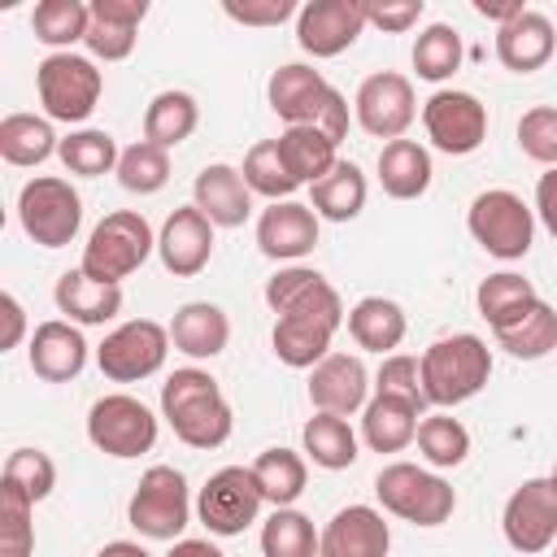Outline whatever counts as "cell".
<instances>
[{
	"label": "cell",
	"instance_id": "6da1fadb",
	"mask_svg": "<svg viewBox=\"0 0 557 557\" xmlns=\"http://www.w3.org/2000/svg\"><path fill=\"white\" fill-rule=\"evenodd\" d=\"M161 418L187 448H222L235 431V413L218 387V379L200 366H183L161 383Z\"/></svg>",
	"mask_w": 557,
	"mask_h": 557
},
{
	"label": "cell",
	"instance_id": "7a4b0ae2",
	"mask_svg": "<svg viewBox=\"0 0 557 557\" xmlns=\"http://www.w3.org/2000/svg\"><path fill=\"white\" fill-rule=\"evenodd\" d=\"M418 361H422V396L435 409L466 405L492 379V348H487V339H479L470 331L431 339Z\"/></svg>",
	"mask_w": 557,
	"mask_h": 557
},
{
	"label": "cell",
	"instance_id": "3957f363",
	"mask_svg": "<svg viewBox=\"0 0 557 557\" xmlns=\"http://www.w3.org/2000/svg\"><path fill=\"white\" fill-rule=\"evenodd\" d=\"M374 496H379L383 513L413 522V527H444L457 509L453 483L440 470L413 466V461H387L374 474Z\"/></svg>",
	"mask_w": 557,
	"mask_h": 557
},
{
	"label": "cell",
	"instance_id": "277c9868",
	"mask_svg": "<svg viewBox=\"0 0 557 557\" xmlns=\"http://www.w3.org/2000/svg\"><path fill=\"white\" fill-rule=\"evenodd\" d=\"M152 252H157V235H152L148 218L135 213V209H113L91 226L78 270L100 278V283L122 287V278H131Z\"/></svg>",
	"mask_w": 557,
	"mask_h": 557
},
{
	"label": "cell",
	"instance_id": "5b68a950",
	"mask_svg": "<svg viewBox=\"0 0 557 557\" xmlns=\"http://www.w3.org/2000/svg\"><path fill=\"white\" fill-rule=\"evenodd\" d=\"M35 91H39V104H44L48 122L78 126L96 113L100 91H104V74L83 52H48L35 65Z\"/></svg>",
	"mask_w": 557,
	"mask_h": 557
},
{
	"label": "cell",
	"instance_id": "8992f818",
	"mask_svg": "<svg viewBox=\"0 0 557 557\" xmlns=\"http://www.w3.org/2000/svg\"><path fill=\"white\" fill-rule=\"evenodd\" d=\"M466 226L474 244L496 261H522L535 244V209L509 187L479 191L466 209Z\"/></svg>",
	"mask_w": 557,
	"mask_h": 557
},
{
	"label": "cell",
	"instance_id": "52a82bcc",
	"mask_svg": "<svg viewBox=\"0 0 557 557\" xmlns=\"http://www.w3.org/2000/svg\"><path fill=\"white\" fill-rule=\"evenodd\" d=\"M17 226L39 248H65L83 226V196L70 187V178L35 174L17 191Z\"/></svg>",
	"mask_w": 557,
	"mask_h": 557
},
{
	"label": "cell",
	"instance_id": "ba28073f",
	"mask_svg": "<svg viewBox=\"0 0 557 557\" xmlns=\"http://www.w3.org/2000/svg\"><path fill=\"white\" fill-rule=\"evenodd\" d=\"M126 522L144 535V540H183L187 522H191V496H187V479L174 466H148L126 500Z\"/></svg>",
	"mask_w": 557,
	"mask_h": 557
},
{
	"label": "cell",
	"instance_id": "9c48e42d",
	"mask_svg": "<svg viewBox=\"0 0 557 557\" xmlns=\"http://www.w3.org/2000/svg\"><path fill=\"white\" fill-rule=\"evenodd\" d=\"M87 440L91 448L117 461L144 457L157 444V413L131 392H109L87 409Z\"/></svg>",
	"mask_w": 557,
	"mask_h": 557
},
{
	"label": "cell",
	"instance_id": "30bf717a",
	"mask_svg": "<svg viewBox=\"0 0 557 557\" xmlns=\"http://www.w3.org/2000/svg\"><path fill=\"white\" fill-rule=\"evenodd\" d=\"M261 505H265V496L257 487L252 466H222L205 479V487L196 496V518L205 522L209 535L231 540V535H244L257 522Z\"/></svg>",
	"mask_w": 557,
	"mask_h": 557
},
{
	"label": "cell",
	"instance_id": "8fae6325",
	"mask_svg": "<svg viewBox=\"0 0 557 557\" xmlns=\"http://www.w3.org/2000/svg\"><path fill=\"white\" fill-rule=\"evenodd\" d=\"M165 352H170V326L152 318H131L100 339L96 366L109 383H144L165 366Z\"/></svg>",
	"mask_w": 557,
	"mask_h": 557
},
{
	"label": "cell",
	"instance_id": "7c38bea8",
	"mask_svg": "<svg viewBox=\"0 0 557 557\" xmlns=\"http://www.w3.org/2000/svg\"><path fill=\"white\" fill-rule=\"evenodd\" d=\"M422 126H426V139L444 157H470L487 139V104L474 91L440 87L422 104Z\"/></svg>",
	"mask_w": 557,
	"mask_h": 557
},
{
	"label": "cell",
	"instance_id": "4fadbf2b",
	"mask_svg": "<svg viewBox=\"0 0 557 557\" xmlns=\"http://www.w3.org/2000/svg\"><path fill=\"white\" fill-rule=\"evenodd\" d=\"M500 531H505V544L522 557H535V553H548L557 544V487L544 479H522L505 509H500Z\"/></svg>",
	"mask_w": 557,
	"mask_h": 557
},
{
	"label": "cell",
	"instance_id": "5bb4252c",
	"mask_svg": "<svg viewBox=\"0 0 557 557\" xmlns=\"http://www.w3.org/2000/svg\"><path fill=\"white\" fill-rule=\"evenodd\" d=\"M352 117L366 135L374 139H405V131L413 126L418 117V96H413V83L396 70H379L370 78H361L357 96H352Z\"/></svg>",
	"mask_w": 557,
	"mask_h": 557
},
{
	"label": "cell",
	"instance_id": "9a60e30c",
	"mask_svg": "<svg viewBox=\"0 0 557 557\" xmlns=\"http://www.w3.org/2000/svg\"><path fill=\"white\" fill-rule=\"evenodd\" d=\"M265 305L278 313V318H318V322H331V326H344L348 322V309L339 300V292L326 283L322 270L313 265H283L265 278Z\"/></svg>",
	"mask_w": 557,
	"mask_h": 557
},
{
	"label": "cell",
	"instance_id": "2e32d148",
	"mask_svg": "<svg viewBox=\"0 0 557 557\" xmlns=\"http://www.w3.org/2000/svg\"><path fill=\"white\" fill-rule=\"evenodd\" d=\"M366 30V4L361 0H309L296 13V44L313 61H331L357 44Z\"/></svg>",
	"mask_w": 557,
	"mask_h": 557
},
{
	"label": "cell",
	"instance_id": "e0dca14e",
	"mask_svg": "<svg viewBox=\"0 0 557 557\" xmlns=\"http://www.w3.org/2000/svg\"><path fill=\"white\" fill-rule=\"evenodd\" d=\"M370 370L357 352H331L309 370V405L313 413H357L370 405Z\"/></svg>",
	"mask_w": 557,
	"mask_h": 557
},
{
	"label": "cell",
	"instance_id": "ac0fdd59",
	"mask_svg": "<svg viewBox=\"0 0 557 557\" xmlns=\"http://www.w3.org/2000/svg\"><path fill=\"white\" fill-rule=\"evenodd\" d=\"M213 231L218 226L196 205L174 209L161 222V231H157V257H161V265L174 278H196L209 265V257H213Z\"/></svg>",
	"mask_w": 557,
	"mask_h": 557
},
{
	"label": "cell",
	"instance_id": "d6986e66",
	"mask_svg": "<svg viewBox=\"0 0 557 557\" xmlns=\"http://www.w3.org/2000/svg\"><path fill=\"white\" fill-rule=\"evenodd\" d=\"M318 213L300 200H274L261 209L257 218V248L270 261H287L296 265L300 257H309L318 248Z\"/></svg>",
	"mask_w": 557,
	"mask_h": 557
},
{
	"label": "cell",
	"instance_id": "ffe728a7",
	"mask_svg": "<svg viewBox=\"0 0 557 557\" xmlns=\"http://www.w3.org/2000/svg\"><path fill=\"white\" fill-rule=\"evenodd\" d=\"M387 553H392V527L374 505H344L322 527L318 557H387Z\"/></svg>",
	"mask_w": 557,
	"mask_h": 557
},
{
	"label": "cell",
	"instance_id": "44dd1931",
	"mask_svg": "<svg viewBox=\"0 0 557 557\" xmlns=\"http://www.w3.org/2000/svg\"><path fill=\"white\" fill-rule=\"evenodd\" d=\"M326 96H331V83L322 78V70H313L305 61L278 65L265 83V100H270L274 117H283V126H313Z\"/></svg>",
	"mask_w": 557,
	"mask_h": 557
},
{
	"label": "cell",
	"instance_id": "7402d4cb",
	"mask_svg": "<svg viewBox=\"0 0 557 557\" xmlns=\"http://www.w3.org/2000/svg\"><path fill=\"white\" fill-rule=\"evenodd\" d=\"M26 361H30V374L35 379H44V383H70L87 366V339H83V331L74 322L48 318V322H39L30 331Z\"/></svg>",
	"mask_w": 557,
	"mask_h": 557
},
{
	"label": "cell",
	"instance_id": "603a6c76",
	"mask_svg": "<svg viewBox=\"0 0 557 557\" xmlns=\"http://www.w3.org/2000/svg\"><path fill=\"white\" fill-rule=\"evenodd\" d=\"M557 30L540 9H522L513 22L496 26V61L513 74H535L553 61Z\"/></svg>",
	"mask_w": 557,
	"mask_h": 557
},
{
	"label": "cell",
	"instance_id": "cb8c5ba5",
	"mask_svg": "<svg viewBox=\"0 0 557 557\" xmlns=\"http://www.w3.org/2000/svg\"><path fill=\"white\" fill-rule=\"evenodd\" d=\"M191 205H196L213 226H226V231H235V226H244V222L252 218V191H248L244 174H239L235 165H226V161H213V165H205V170L196 174V183H191Z\"/></svg>",
	"mask_w": 557,
	"mask_h": 557
},
{
	"label": "cell",
	"instance_id": "d4e9b609",
	"mask_svg": "<svg viewBox=\"0 0 557 557\" xmlns=\"http://www.w3.org/2000/svg\"><path fill=\"white\" fill-rule=\"evenodd\" d=\"M170 344L191 361H213L231 344V318L213 300H187L170 318Z\"/></svg>",
	"mask_w": 557,
	"mask_h": 557
},
{
	"label": "cell",
	"instance_id": "484cf974",
	"mask_svg": "<svg viewBox=\"0 0 557 557\" xmlns=\"http://www.w3.org/2000/svg\"><path fill=\"white\" fill-rule=\"evenodd\" d=\"M57 313H65V322L74 326H104L122 313V287L117 283H100L83 270H65L52 287Z\"/></svg>",
	"mask_w": 557,
	"mask_h": 557
},
{
	"label": "cell",
	"instance_id": "4316f807",
	"mask_svg": "<svg viewBox=\"0 0 557 557\" xmlns=\"http://www.w3.org/2000/svg\"><path fill=\"white\" fill-rule=\"evenodd\" d=\"M418 422H422V405L374 392L370 405L361 409V444L370 453H400L418 440Z\"/></svg>",
	"mask_w": 557,
	"mask_h": 557
},
{
	"label": "cell",
	"instance_id": "83f0119b",
	"mask_svg": "<svg viewBox=\"0 0 557 557\" xmlns=\"http://www.w3.org/2000/svg\"><path fill=\"white\" fill-rule=\"evenodd\" d=\"M348 335H352V344L357 348H366V352H379V357H392L396 348H400V339H405V331H409V318H405V309L396 305V300H387V296H361L352 309H348Z\"/></svg>",
	"mask_w": 557,
	"mask_h": 557
},
{
	"label": "cell",
	"instance_id": "f1b7e54d",
	"mask_svg": "<svg viewBox=\"0 0 557 557\" xmlns=\"http://www.w3.org/2000/svg\"><path fill=\"white\" fill-rule=\"evenodd\" d=\"M374 170H379V187L392 200H418V196H426V187L435 178L431 152L418 139H392V144H383Z\"/></svg>",
	"mask_w": 557,
	"mask_h": 557
},
{
	"label": "cell",
	"instance_id": "f546056e",
	"mask_svg": "<svg viewBox=\"0 0 557 557\" xmlns=\"http://www.w3.org/2000/svg\"><path fill=\"white\" fill-rule=\"evenodd\" d=\"M366 196H370V183H366L361 165L339 157L335 170L309 187V209L326 222H352V218H361Z\"/></svg>",
	"mask_w": 557,
	"mask_h": 557
},
{
	"label": "cell",
	"instance_id": "4dcf8cb0",
	"mask_svg": "<svg viewBox=\"0 0 557 557\" xmlns=\"http://www.w3.org/2000/svg\"><path fill=\"white\" fill-rule=\"evenodd\" d=\"M474 305H479V318H483L492 331H505V326H513L522 313H531V309L540 305V296H535L531 278H522V274H513V270H496V274H487V278L479 283Z\"/></svg>",
	"mask_w": 557,
	"mask_h": 557
},
{
	"label": "cell",
	"instance_id": "1f68e13d",
	"mask_svg": "<svg viewBox=\"0 0 557 557\" xmlns=\"http://www.w3.org/2000/svg\"><path fill=\"white\" fill-rule=\"evenodd\" d=\"M335 331L331 322H318V318H278L274 331H270V344H274V357L292 370H313L322 357H331V344H335Z\"/></svg>",
	"mask_w": 557,
	"mask_h": 557
},
{
	"label": "cell",
	"instance_id": "d6a6232c",
	"mask_svg": "<svg viewBox=\"0 0 557 557\" xmlns=\"http://www.w3.org/2000/svg\"><path fill=\"white\" fill-rule=\"evenodd\" d=\"M300 448H305V461H313L318 470H348L361 457L357 431L339 413H313L300 426Z\"/></svg>",
	"mask_w": 557,
	"mask_h": 557
},
{
	"label": "cell",
	"instance_id": "836d02e7",
	"mask_svg": "<svg viewBox=\"0 0 557 557\" xmlns=\"http://www.w3.org/2000/svg\"><path fill=\"white\" fill-rule=\"evenodd\" d=\"M252 474H257V487L265 496V505L274 509H292L300 496H305V483H309V461L296 453V448H261L252 457Z\"/></svg>",
	"mask_w": 557,
	"mask_h": 557
},
{
	"label": "cell",
	"instance_id": "e575fe53",
	"mask_svg": "<svg viewBox=\"0 0 557 557\" xmlns=\"http://www.w3.org/2000/svg\"><path fill=\"white\" fill-rule=\"evenodd\" d=\"M200 126V104L191 91H157L144 109V139L157 148H178L183 139H191V131Z\"/></svg>",
	"mask_w": 557,
	"mask_h": 557
},
{
	"label": "cell",
	"instance_id": "d590c367",
	"mask_svg": "<svg viewBox=\"0 0 557 557\" xmlns=\"http://www.w3.org/2000/svg\"><path fill=\"white\" fill-rule=\"evenodd\" d=\"M57 148H61V139H57L48 117H39V113H4V122H0V157L9 165H22V170L44 165Z\"/></svg>",
	"mask_w": 557,
	"mask_h": 557
},
{
	"label": "cell",
	"instance_id": "8d00e7d4",
	"mask_svg": "<svg viewBox=\"0 0 557 557\" xmlns=\"http://www.w3.org/2000/svg\"><path fill=\"white\" fill-rule=\"evenodd\" d=\"M278 148H283V161H287V170L296 174L300 187H313L339 161V144H331L318 126H283Z\"/></svg>",
	"mask_w": 557,
	"mask_h": 557
},
{
	"label": "cell",
	"instance_id": "74e56055",
	"mask_svg": "<svg viewBox=\"0 0 557 557\" xmlns=\"http://www.w3.org/2000/svg\"><path fill=\"white\" fill-rule=\"evenodd\" d=\"M87 26H91V4L83 0H39L30 9V30L52 52H74V44L87 39Z\"/></svg>",
	"mask_w": 557,
	"mask_h": 557
},
{
	"label": "cell",
	"instance_id": "f35d334b",
	"mask_svg": "<svg viewBox=\"0 0 557 557\" xmlns=\"http://www.w3.org/2000/svg\"><path fill=\"white\" fill-rule=\"evenodd\" d=\"M413 444H418V453H422V461L431 470H457L470 457V431L453 413H444V409L422 413Z\"/></svg>",
	"mask_w": 557,
	"mask_h": 557
},
{
	"label": "cell",
	"instance_id": "ab89813d",
	"mask_svg": "<svg viewBox=\"0 0 557 557\" xmlns=\"http://www.w3.org/2000/svg\"><path fill=\"white\" fill-rule=\"evenodd\" d=\"M496 335V348H505L509 357L518 361H540L548 352H557V309L548 300H540L531 313H522L513 326L505 331H492Z\"/></svg>",
	"mask_w": 557,
	"mask_h": 557
},
{
	"label": "cell",
	"instance_id": "60d3db41",
	"mask_svg": "<svg viewBox=\"0 0 557 557\" xmlns=\"http://www.w3.org/2000/svg\"><path fill=\"white\" fill-rule=\"evenodd\" d=\"M322 531L300 509H274L261 522V557H318Z\"/></svg>",
	"mask_w": 557,
	"mask_h": 557
},
{
	"label": "cell",
	"instance_id": "b9f144b4",
	"mask_svg": "<svg viewBox=\"0 0 557 557\" xmlns=\"http://www.w3.org/2000/svg\"><path fill=\"white\" fill-rule=\"evenodd\" d=\"M57 157H61V165H65L70 174H78V178H100V174H113V170H117L122 148H117V139H113L109 131L78 126V131H70V135L61 139Z\"/></svg>",
	"mask_w": 557,
	"mask_h": 557
},
{
	"label": "cell",
	"instance_id": "7bdbcfd3",
	"mask_svg": "<svg viewBox=\"0 0 557 557\" xmlns=\"http://www.w3.org/2000/svg\"><path fill=\"white\" fill-rule=\"evenodd\" d=\"M409 57H413L418 78H426V83H444V78H453V74L461 70L466 48H461V35H457L448 22H431V26L418 30Z\"/></svg>",
	"mask_w": 557,
	"mask_h": 557
},
{
	"label": "cell",
	"instance_id": "ee69618b",
	"mask_svg": "<svg viewBox=\"0 0 557 557\" xmlns=\"http://www.w3.org/2000/svg\"><path fill=\"white\" fill-rule=\"evenodd\" d=\"M239 174H244L248 191H252V196H265L270 205H274V200H292V191L300 187L296 174H292L287 161H283L278 139H261V144H252L248 157H244V165H239Z\"/></svg>",
	"mask_w": 557,
	"mask_h": 557
},
{
	"label": "cell",
	"instance_id": "f6af8a7d",
	"mask_svg": "<svg viewBox=\"0 0 557 557\" xmlns=\"http://www.w3.org/2000/svg\"><path fill=\"white\" fill-rule=\"evenodd\" d=\"M113 174H117L122 191H131V196H157L170 183V152L157 148V144H148V139H139V144L122 148Z\"/></svg>",
	"mask_w": 557,
	"mask_h": 557
},
{
	"label": "cell",
	"instance_id": "bcb514c9",
	"mask_svg": "<svg viewBox=\"0 0 557 557\" xmlns=\"http://www.w3.org/2000/svg\"><path fill=\"white\" fill-rule=\"evenodd\" d=\"M35 553V500L0 479V557Z\"/></svg>",
	"mask_w": 557,
	"mask_h": 557
},
{
	"label": "cell",
	"instance_id": "7dc6e473",
	"mask_svg": "<svg viewBox=\"0 0 557 557\" xmlns=\"http://www.w3.org/2000/svg\"><path fill=\"white\" fill-rule=\"evenodd\" d=\"M0 479L13 483V487H22V492L39 505V500H48L52 487H57V461H52L44 448H13V453L4 457Z\"/></svg>",
	"mask_w": 557,
	"mask_h": 557
},
{
	"label": "cell",
	"instance_id": "c3c4849f",
	"mask_svg": "<svg viewBox=\"0 0 557 557\" xmlns=\"http://www.w3.org/2000/svg\"><path fill=\"white\" fill-rule=\"evenodd\" d=\"M518 148L544 170L557 165V109L553 104H535L518 117Z\"/></svg>",
	"mask_w": 557,
	"mask_h": 557
},
{
	"label": "cell",
	"instance_id": "681fc988",
	"mask_svg": "<svg viewBox=\"0 0 557 557\" xmlns=\"http://www.w3.org/2000/svg\"><path fill=\"white\" fill-rule=\"evenodd\" d=\"M374 392H387V396H405L413 405L426 409V396H422V361L409 357V352H392L379 361L374 370Z\"/></svg>",
	"mask_w": 557,
	"mask_h": 557
},
{
	"label": "cell",
	"instance_id": "f907efd6",
	"mask_svg": "<svg viewBox=\"0 0 557 557\" xmlns=\"http://www.w3.org/2000/svg\"><path fill=\"white\" fill-rule=\"evenodd\" d=\"M135 39H139V30H131V26H113V22L91 17L83 48H87V57H91V61H126V57L135 52Z\"/></svg>",
	"mask_w": 557,
	"mask_h": 557
},
{
	"label": "cell",
	"instance_id": "816d5d0a",
	"mask_svg": "<svg viewBox=\"0 0 557 557\" xmlns=\"http://www.w3.org/2000/svg\"><path fill=\"white\" fill-rule=\"evenodd\" d=\"M426 4L422 0H383V4H366V26H379L383 35H405L422 22Z\"/></svg>",
	"mask_w": 557,
	"mask_h": 557
},
{
	"label": "cell",
	"instance_id": "f5cc1de1",
	"mask_svg": "<svg viewBox=\"0 0 557 557\" xmlns=\"http://www.w3.org/2000/svg\"><path fill=\"white\" fill-rule=\"evenodd\" d=\"M222 13L231 22H239V26H278L300 9L292 0H244V4L239 0H222Z\"/></svg>",
	"mask_w": 557,
	"mask_h": 557
},
{
	"label": "cell",
	"instance_id": "db71d44e",
	"mask_svg": "<svg viewBox=\"0 0 557 557\" xmlns=\"http://www.w3.org/2000/svg\"><path fill=\"white\" fill-rule=\"evenodd\" d=\"M91 17L139 30V22L148 17V0H91Z\"/></svg>",
	"mask_w": 557,
	"mask_h": 557
},
{
	"label": "cell",
	"instance_id": "11a10c76",
	"mask_svg": "<svg viewBox=\"0 0 557 557\" xmlns=\"http://www.w3.org/2000/svg\"><path fill=\"white\" fill-rule=\"evenodd\" d=\"M331 144H344L348 139V100L331 87V96H326V104H322V113H318V122H313Z\"/></svg>",
	"mask_w": 557,
	"mask_h": 557
},
{
	"label": "cell",
	"instance_id": "9f6ffc18",
	"mask_svg": "<svg viewBox=\"0 0 557 557\" xmlns=\"http://www.w3.org/2000/svg\"><path fill=\"white\" fill-rule=\"evenodd\" d=\"M535 218L544 222V231L557 239V165L540 174L535 183Z\"/></svg>",
	"mask_w": 557,
	"mask_h": 557
},
{
	"label": "cell",
	"instance_id": "6f0895ef",
	"mask_svg": "<svg viewBox=\"0 0 557 557\" xmlns=\"http://www.w3.org/2000/svg\"><path fill=\"white\" fill-rule=\"evenodd\" d=\"M0 313H4L0 352H9V348H17V344L26 339V309H22V300H17L13 292H4V296H0Z\"/></svg>",
	"mask_w": 557,
	"mask_h": 557
},
{
	"label": "cell",
	"instance_id": "680465c9",
	"mask_svg": "<svg viewBox=\"0 0 557 557\" xmlns=\"http://www.w3.org/2000/svg\"><path fill=\"white\" fill-rule=\"evenodd\" d=\"M522 9H527L522 0H505V4H496V0H474V13H479V17H487V22H496V26L513 22Z\"/></svg>",
	"mask_w": 557,
	"mask_h": 557
},
{
	"label": "cell",
	"instance_id": "91938a15",
	"mask_svg": "<svg viewBox=\"0 0 557 557\" xmlns=\"http://www.w3.org/2000/svg\"><path fill=\"white\" fill-rule=\"evenodd\" d=\"M165 557H226L213 540H174Z\"/></svg>",
	"mask_w": 557,
	"mask_h": 557
},
{
	"label": "cell",
	"instance_id": "94428289",
	"mask_svg": "<svg viewBox=\"0 0 557 557\" xmlns=\"http://www.w3.org/2000/svg\"><path fill=\"white\" fill-rule=\"evenodd\" d=\"M96 557H152L144 544H135V540H109Z\"/></svg>",
	"mask_w": 557,
	"mask_h": 557
},
{
	"label": "cell",
	"instance_id": "6125c7cd",
	"mask_svg": "<svg viewBox=\"0 0 557 557\" xmlns=\"http://www.w3.org/2000/svg\"><path fill=\"white\" fill-rule=\"evenodd\" d=\"M548 483H553V487H557V461H553V470H548Z\"/></svg>",
	"mask_w": 557,
	"mask_h": 557
},
{
	"label": "cell",
	"instance_id": "be15d7a7",
	"mask_svg": "<svg viewBox=\"0 0 557 557\" xmlns=\"http://www.w3.org/2000/svg\"><path fill=\"white\" fill-rule=\"evenodd\" d=\"M548 553H553V557H557V544H553V548H548Z\"/></svg>",
	"mask_w": 557,
	"mask_h": 557
}]
</instances>
